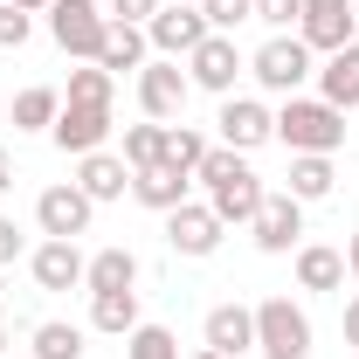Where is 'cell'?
I'll use <instances>...</instances> for the list:
<instances>
[{"label":"cell","instance_id":"cell-6","mask_svg":"<svg viewBox=\"0 0 359 359\" xmlns=\"http://www.w3.org/2000/svg\"><path fill=\"white\" fill-rule=\"evenodd\" d=\"M90 215H97V201H90L76 180H55V187H42V201H35V228L55 235V242L90 235Z\"/></svg>","mask_w":359,"mask_h":359},{"label":"cell","instance_id":"cell-12","mask_svg":"<svg viewBox=\"0 0 359 359\" xmlns=\"http://www.w3.org/2000/svg\"><path fill=\"white\" fill-rule=\"evenodd\" d=\"M353 28H359L353 0H304V14H297V35H304V48H311V55H332V48L359 42Z\"/></svg>","mask_w":359,"mask_h":359},{"label":"cell","instance_id":"cell-34","mask_svg":"<svg viewBox=\"0 0 359 359\" xmlns=\"http://www.w3.org/2000/svg\"><path fill=\"white\" fill-rule=\"evenodd\" d=\"M21 256H28V235L14 228V215H0V269H7V263H21Z\"/></svg>","mask_w":359,"mask_h":359},{"label":"cell","instance_id":"cell-26","mask_svg":"<svg viewBox=\"0 0 359 359\" xmlns=\"http://www.w3.org/2000/svg\"><path fill=\"white\" fill-rule=\"evenodd\" d=\"M28 346H35V359H83V325H69V318H42Z\"/></svg>","mask_w":359,"mask_h":359},{"label":"cell","instance_id":"cell-35","mask_svg":"<svg viewBox=\"0 0 359 359\" xmlns=\"http://www.w3.org/2000/svg\"><path fill=\"white\" fill-rule=\"evenodd\" d=\"M159 7H166V0H111V21H132V28H145Z\"/></svg>","mask_w":359,"mask_h":359},{"label":"cell","instance_id":"cell-37","mask_svg":"<svg viewBox=\"0 0 359 359\" xmlns=\"http://www.w3.org/2000/svg\"><path fill=\"white\" fill-rule=\"evenodd\" d=\"M7 187H14V152L0 145V194H7Z\"/></svg>","mask_w":359,"mask_h":359},{"label":"cell","instance_id":"cell-29","mask_svg":"<svg viewBox=\"0 0 359 359\" xmlns=\"http://www.w3.org/2000/svg\"><path fill=\"white\" fill-rule=\"evenodd\" d=\"M111 90H118V76H111V69L76 62V69H69V90H62V104H111Z\"/></svg>","mask_w":359,"mask_h":359},{"label":"cell","instance_id":"cell-2","mask_svg":"<svg viewBox=\"0 0 359 359\" xmlns=\"http://www.w3.org/2000/svg\"><path fill=\"white\" fill-rule=\"evenodd\" d=\"M276 138H283L290 152H339V145H346V111L325 104V97H283Z\"/></svg>","mask_w":359,"mask_h":359},{"label":"cell","instance_id":"cell-8","mask_svg":"<svg viewBox=\"0 0 359 359\" xmlns=\"http://www.w3.org/2000/svg\"><path fill=\"white\" fill-rule=\"evenodd\" d=\"M249 69V55L235 48V35H208V42L187 55V83L208 90V97H235V76Z\"/></svg>","mask_w":359,"mask_h":359},{"label":"cell","instance_id":"cell-7","mask_svg":"<svg viewBox=\"0 0 359 359\" xmlns=\"http://www.w3.org/2000/svg\"><path fill=\"white\" fill-rule=\"evenodd\" d=\"M187 97H194V83H187V69H180L173 55H152V62L138 69V111H145L152 125L180 118V111H187Z\"/></svg>","mask_w":359,"mask_h":359},{"label":"cell","instance_id":"cell-3","mask_svg":"<svg viewBox=\"0 0 359 359\" xmlns=\"http://www.w3.org/2000/svg\"><path fill=\"white\" fill-rule=\"evenodd\" d=\"M48 35L69 62H97V48L111 35V7L104 0H48Z\"/></svg>","mask_w":359,"mask_h":359},{"label":"cell","instance_id":"cell-27","mask_svg":"<svg viewBox=\"0 0 359 359\" xmlns=\"http://www.w3.org/2000/svg\"><path fill=\"white\" fill-rule=\"evenodd\" d=\"M118 159H125L132 173L159 166V159H166V125H152V118H145V125H125V152H118Z\"/></svg>","mask_w":359,"mask_h":359},{"label":"cell","instance_id":"cell-38","mask_svg":"<svg viewBox=\"0 0 359 359\" xmlns=\"http://www.w3.org/2000/svg\"><path fill=\"white\" fill-rule=\"evenodd\" d=\"M346 276H353V283H359V235H353V242H346Z\"/></svg>","mask_w":359,"mask_h":359},{"label":"cell","instance_id":"cell-23","mask_svg":"<svg viewBox=\"0 0 359 359\" xmlns=\"http://www.w3.org/2000/svg\"><path fill=\"white\" fill-rule=\"evenodd\" d=\"M332 187H339V166H332V152H290V187H283L290 201H304V208H311V201H325Z\"/></svg>","mask_w":359,"mask_h":359},{"label":"cell","instance_id":"cell-24","mask_svg":"<svg viewBox=\"0 0 359 359\" xmlns=\"http://www.w3.org/2000/svg\"><path fill=\"white\" fill-rule=\"evenodd\" d=\"M138 325V290H104V297H90V332H111V339H132Z\"/></svg>","mask_w":359,"mask_h":359},{"label":"cell","instance_id":"cell-15","mask_svg":"<svg viewBox=\"0 0 359 359\" xmlns=\"http://www.w3.org/2000/svg\"><path fill=\"white\" fill-rule=\"evenodd\" d=\"M83 249H76V242H55V235H42V242H35V249H28V276H35V290H48V297H55V290H83Z\"/></svg>","mask_w":359,"mask_h":359},{"label":"cell","instance_id":"cell-25","mask_svg":"<svg viewBox=\"0 0 359 359\" xmlns=\"http://www.w3.org/2000/svg\"><path fill=\"white\" fill-rule=\"evenodd\" d=\"M55 111H62V90H48V83L14 90V104H7L14 132H48V125H55Z\"/></svg>","mask_w":359,"mask_h":359},{"label":"cell","instance_id":"cell-36","mask_svg":"<svg viewBox=\"0 0 359 359\" xmlns=\"http://www.w3.org/2000/svg\"><path fill=\"white\" fill-rule=\"evenodd\" d=\"M346 346H359V290L346 297Z\"/></svg>","mask_w":359,"mask_h":359},{"label":"cell","instance_id":"cell-31","mask_svg":"<svg viewBox=\"0 0 359 359\" xmlns=\"http://www.w3.org/2000/svg\"><path fill=\"white\" fill-rule=\"evenodd\" d=\"M201 14H208V28L215 35H235L242 21H256V0H194Z\"/></svg>","mask_w":359,"mask_h":359},{"label":"cell","instance_id":"cell-41","mask_svg":"<svg viewBox=\"0 0 359 359\" xmlns=\"http://www.w3.org/2000/svg\"><path fill=\"white\" fill-rule=\"evenodd\" d=\"M0 353H7V332H0Z\"/></svg>","mask_w":359,"mask_h":359},{"label":"cell","instance_id":"cell-39","mask_svg":"<svg viewBox=\"0 0 359 359\" xmlns=\"http://www.w3.org/2000/svg\"><path fill=\"white\" fill-rule=\"evenodd\" d=\"M7 7H21V14H48V0H7Z\"/></svg>","mask_w":359,"mask_h":359},{"label":"cell","instance_id":"cell-42","mask_svg":"<svg viewBox=\"0 0 359 359\" xmlns=\"http://www.w3.org/2000/svg\"><path fill=\"white\" fill-rule=\"evenodd\" d=\"M0 311H7V304H0Z\"/></svg>","mask_w":359,"mask_h":359},{"label":"cell","instance_id":"cell-21","mask_svg":"<svg viewBox=\"0 0 359 359\" xmlns=\"http://www.w3.org/2000/svg\"><path fill=\"white\" fill-rule=\"evenodd\" d=\"M297 290H346V249L297 242Z\"/></svg>","mask_w":359,"mask_h":359},{"label":"cell","instance_id":"cell-14","mask_svg":"<svg viewBox=\"0 0 359 359\" xmlns=\"http://www.w3.org/2000/svg\"><path fill=\"white\" fill-rule=\"evenodd\" d=\"M222 215H215V208H208V201H187V208H173V215H166V242H173V256H194V263H201V256H215V249H222Z\"/></svg>","mask_w":359,"mask_h":359},{"label":"cell","instance_id":"cell-30","mask_svg":"<svg viewBox=\"0 0 359 359\" xmlns=\"http://www.w3.org/2000/svg\"><path fill=\"white\" fill-rule=\"evenodd\" d=\"M125 359H187V353H180V339L166 325H138L132 339H125Z\"/></svg>","mask_w":359,"mask_h":359},{"label":"cell","instance_id":"cell-4","mask_svg":"<svg viewBox=\"0 0 359 359\" xmlns=\"http://www.w3.org/2000/svg\"><path fill=\"white\" fill-rule=\"evenodd\" d=\"M249 76H256L269 97H297V90L318 76V55L304 48V35H269V42L249 55Z\"/></svg>","mask_w":359,"mask_h":359},{"label":"cell","instance_id":"cell-11","mask_svg":"<svg viewBox=\"0 0 359 359\" xmlns=\"http://www.w3.org/2000/svg\"><path fill=\"white\" fill-rule=\"evenodd\" d=\"M249 235H256L263 256H290V249L304 242V201H290V194H263V208H256Z\"/></svg>","mask_w":359,"mask_h":359},{"label":"cell","instance_id":"cell-18","mask_svg":"<svg viewBox=\"0 0 359 359\" xmlns=\"http://www.w3.org/2000/svg\"><path fill=\"white\" fill-rule=\"evenodd\" d=\"M318 97L339 104V111H359V42L332 48V55L318 62Z\"/></svg>","mask_w":359,"mask_h":359},{"label":"cell","instance_id":"cell-1","mask_svg":"<svg viewBox=\"0 0 359 359\" xmlns=\"http://www.w3.org/2000/svg\"><path fill=\"white\" fill-rule=\"evenodd\" d=\"M194 180L208 187V208L222 215V228H249L256 222V208H263V180L249 166V152H228V145H208V159L194 166Z\"/></svg>","mask_w":359,"mask_h":359},{"label":"cell","instance_id":"cell-40","mask_svg":"<svg viewBox=\"0 0 359 359\" xmlns=\"http://www.w3.org/2000/svg\"><path fill=\"white\" fill-rule=\"evenodd\" d=\"M187 359H222V353H215V346H201V353H187Z\"/></svg>","mask_w":359,"mask_h":359},{"label":"cell","instance_id":"cell-28","mask_svg":"<svg viewBox=\"0 0 359 359\" xmlns=\"http://www.w3.org/2000/svg\"><path fill=\"white\" fill-rule=\"evenodd\" d=\"M208 145H215V138L194 132V125H166V159H159V166H173V173H194V166L208 159Z\"/></svg>","mask_w":359,"mask_h":359},{"label":"cell","instance_id":"cell-33","mask_svg":"<svg viewBox=\"0 0 359 359\" xmlns=\"http://www.w3.org/2000/svg\"><path fill=\"white\" fill-rule=\"evenodd\" d=\"M28 35H35V14H21V7L0 0V48H21Z\"/></svg>","mask_w":359,"mask_h":359},{"label":"cell","instance_id":"cell-5","mask_svg":"<svg viewBox=\"0 0 359 359\" xmlns=\"http://www.w3.org/2000/svg\"><path fill=\"white\" fill-rule=\"evenodd\" d=\"M256 353L263 359H311V311L297 297H263L256 304Z\"/></svg>","mask_w":359,"mask_h":359},{"label":"cell","instance_id":"cell-13","mask_svg":"<svg viewBox=\"0 0 359 359\" xmlns=\"http://www.w3.org/2000/svg\"><path fill=\"white\" fill-rule=\"evenodd\" d=\"M208 35H215V28H208V14H201V7H159V14L145 21L152 55H173V62H180V55H194Z\"/></svg>","mask_w":359,"mask_h":359},{"label":"cell","instance_id":"cell-32","mask_svg":"<svg viewBox=\"0 0 359 359\" xmlns=\"http://www.w3.org/2000/svg\"><path fill=\"white\" fill-rule=\"evenodd\" d=\"M297 14H304V0H256V21L276 35H297Z\"/></svg>","mask_w":359,"mask_h":359},{"label":"cell","instance_id":"cell-19","mask_svg":"<svg viewBox=\"0 0 359 359\" xmlns=\"http://www.w3.org/2000/svg\"><path fill=\"white\" fill-rule=\"evenodd\" d=\"M76 187H83L97 208H104V201H125V187H132V166H125L118 152H83V159H76Z\"/></svg>","mask_w":359,"mask_h":359},{"label":"cell","instance_id":"cell-16","mask_svg":"<svg viewBox=\"0 0 359 359\" xmlns=\"http://www.w3.org/2000/svg\"><path fill=\"white\" fill-rule=\"evenodd\" d=\"M201 346H215L222 359L256 353V304H215L201 318Z\"/></svg>","mask_w":359,"mask_h":359},{"label":"cell","instance_id":"cell-22","mask_svg":"<svg viewBox=\"0 0 359 359\" xmlns=\"http://www.w3.org/2000/svg\"><path fill=\"white\" fill-rule=\"evenodd\" d=\"M83 290H90V297H104V290H138V256L118 249V242L97 249V256L83 263Z\"/></svg>","mask_w":359,"mask_h":359},{"label":"cell","instance_id":"cell-20","mask_svg":"<svg viewBox=\"0 0 359 359\" xmlns=\"http://www.w3.org/2000/svg\"><path fill=\"white\" fill-rule=\"evenodd\" d=\"M152 62V42H145V28H132V21H111V35H104V48H97V69H111V76H125V69H145Z\"/></svg>","mask_w":359,"mask_h":359},{"label":"cell","instance_id":"cell-9","mask_svg":"<svg viewBox=\"0 0 359 359\" xmlns=\"http://www.w3.org/2000/svg\"><path fill=\"white\" fill-rule=\"evenodd\" d=\"M215 132H222L228 152H256V145H269V138H276V111H269L263 97H222Z\"/></svg>","mask_w":359,"mask_h":359},{"label":"cell","instance_id":"cell-17","mask_svg":"<svg viewBox=\"0 0 359 359\" xmlns=\"http://www.w3.org/2000/svg\"><path fill=\"white\" fill-rule=\"evenodd\" d=\"M187 194H194V173H173V166H145V173H132V201L152 208V215L187 208Z\"/></svg>","mask_w":359,"mask_h":359},{"label":"cell","instance_id":"cell-10","mask_svg":"<svg viewBox=\"0 0 359 359\" xmlns=\"http://www.w3.org/2000/svg\"><path fill=\"white\" fill-rule=\"evenodd\" d=\"M111 104H62L55 111V125H48V138L69 152V159H83V152H104L111 145Z\"/></svg>","mask_w":359,"mask_h":359}]
</instances>
